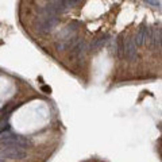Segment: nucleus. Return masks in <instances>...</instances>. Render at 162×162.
Segmentation results:
<instances>
[{"instance_id":"nucleus-1","label":"nucleus","mask_w":162,"mask_h":162,"mask_svg":"<svg viewBox=\"0 0 162 162\" xmlns=\"http://www.w3.org/2000/svg\"><path fill=\"white\" fill-rule=\"evenodd\" d=\"M30 139L22 135H16V134H6L0 137V145L3 146H16V147H27L30 146Z\"/></svg>"},{"instance_id":"nucleus-2","label":"nucleus","mask_w":162,"mask_h":162,"mask_svg":"<svg viewBox=\"0 0 162 162\" xmlns=\"http://www.w3.org/2000/svg\"><path fill=\"white\" fill-rule=\"evenodd\" d=\"M147 43H149L150 50L159 51L162 49V29L156 26V27H149V34H147Z\"/></svg>"},{"instance_id":"nucleus-3","label":"nucleus","mask_w":162,"mask_h":162,"mask_svg":"<svg viewBox=\"0 0 162 162\" xmlns=\"http://www.w3.org/2000/svg\"><path fill=\"white\" fill-rule=\"evenodd\" d=\"M0 156L4 159H22L24 158L26 153L23 150V147H16V146H4L3 150H0Z\"/></svg>"},{"instance_id":"nucleus-4","label":"nucleus","mask_w":162,"mask_h":162,"mask_svg":"<svg viewBox=\"0 0 162 162\" xmlns=\"http://www.w3.org/2000/svg\"><path fill=\"white\" fill-rule=\"evenodd\" d=\"M58 23V16L57 15H46L42 16V20L38 26V31L41 34H49L54 29V26Z\"/></svg>"},{"instance_id":"nucleus-5","label":"nucleus","mask_w":162,"mask_h":162,"mask_svg":"<svg viewBox=\"0 0 162 162\" xmlns=\"http://www.w3.org/2000/svg\"><path fill=\"white\" fill-rule=\"evenodd\" d=\"M124 57L127 58L128 62L137 61V43H135V39H132L131 37H128L124 42Z\"/></svg>"},{"instance_id":"nucleus-6","label":"nucleus","mask_w":162,"mask_h":162,"mask_svg":"<svg viewBox=\"0 0 162 162\" xmlns=\"http://www.w3.org/2000/svg\"><path fill=\"white\" fill-rule=\"evenodd\" d=\"M147 34H149V27L146 24H142L138 30V32L135 34V43L137 46H143L147 42Z\"/></svg>"},{"instance_id":"nucleus-7","label":"nucleus","mask_w":162,"mask_h":162,"mask_svg":"<svg viewBox=\"0 0 162 162\" xmlns=\"http://www.w3.org/2000/svg\"><path fill=\"white\" fill-rule=\"evenodd\" d=\"M107 42V35H104V37H100V38L95 39V41L92 42V43L88 46L89 51H96L99 50V49H102L103 46H104V43Z\"/></svg>"},{"instance_id":"nucleus-8","label":"nucleus","mask_w":162,"mask_h":162,"mask_svg":"<svg viewBox=\"0 0 162 162\" xmlns=\"http://www.w3.org/2000/svg\"><path fill=\"white\" fill-rule=\"evenodd\" d=\"M10 130V124H8V122L7 120H3L0 122V134H4L6 131Z\"/></svg>"},{"instance_id":"nucleus-9","label":"nucleus","mask_w":162,"mask_h":162,"mask_svg":"<svg viewBox=\"0 0 162 162\" xmlns=\"http://www.w3.org/2000/svg\"><path fill=\"white\" fill-rule=\"evenodd\" d=\"M145 1L150 3L151 6H154V7H159V1H158V0H145Z\"/></svg>"},{"instance_id":"nucleus-10","label":"nucleus","mask_w":162,"mask_h":162,"mask_svg":"<svg viewBox=\"0 0 162 162\" xmlns=\"http://www.w3.org/2000/svg\"><path fill=\"white\" fill-rule=\"evenodd\" d=\"M42 91H43L45 93H50V92H51V88H50V86L43 85V86H42Z\"/></svg>"},{"instance_id":"nucleus-11","label":"nucleus","mask_w":162,"mask_h":162,"mask_svg":"<svg viewBox=\"0 0 162 162\" xmlns=\"http://www.w3.org/2000/svg\"><path fill=\"white\" fill-rule=\"evenodd\" d=\"M66 1H68V3H69V6L72 7V6H73V4H76L77 1H78V0H66Z\"/></svg>"}]
</instances>
